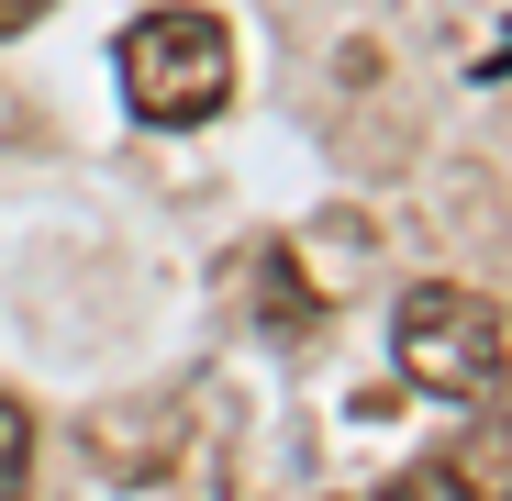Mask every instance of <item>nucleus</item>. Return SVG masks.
Wrapping results in <instances>:
<instances>
[{"label": "nucleus", "mask_w": 512, "mask_h": 501, "mask_svg": "<svg viewBox=\"0 0 512 501\" xmlns=\"http://www.w3.org/2000/svg\"><path fill=\"white\" fill-rule=\"evenodd\" d=\"M23 468H34V412L0 401V490H23Z\"/></svg>", "instance_id": "nucleus-4"}, {"label": "nucleus", "mask_w": 512, "mask_h": 501, "mask_svg": "<svg viewBox=\"0 0 512 501\" xmlns=\"http://www.w3.org/2000/svg\"><path fill=\"white\" fill-rule=\"evenodd\" d=\"M390 357H401V379H412L423 401H490L512 346H501V312H490L479 290L423 279V290H401V312H390Z\"/></svg>", "instance_id": "nucleus-2"}, {"label": "nucleus", "mask_w": 512, "mask_h": 501, "mask_svg": "<svg viewBox=\"0 0 512 501\" xmlns=\"http://www.w3.org/2000/svg\"><path fill=\"white\" fill-rule=\"evenodd\" d=\"M123 101H134V123H212L223 101H234V34H223V12H145L134 34H123Z\"/></svg>", "instance_id": "nucleus-1"}, {"label": "nucleus", "mask_w": 512, "mask_h": 501, "mask_svg": "<svg viewBox=\"0 0 512 501\" xmlns=\"http://www.w3.org/2000/svg\"><path fill=\"white\" fill-rule=\"evenodd\" d=\"M23 23H45V0H0V34H23Z\"/></svg>", "instance_id": "nucleus-5"}, {"label": "nucleus", "mask_w": 512, "mask_h": 501, "mask_svg": "<svg viewBox=\"0 0 512 501\" xmlns=\"http://www.w3.org/2000/svg\"><path fill=\"white\" fill-rule=\"evenodd\" d=\"M256 290H268V334H312V290L290 279V257H256Z\"/></svg>", "instance_id": "nucleus-3"}]
</instances>
